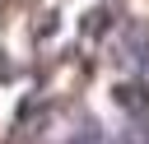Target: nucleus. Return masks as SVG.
I'll return each mask as SVG.
<instances>
[{"label":"nucleus","mask_w":149,"mask_h":144,"mask_svg":"<svg viewBox=\"0 0 149 144\" xmlns=\"http://www.w3.org/2000/svg\"><path fill=\"white\" fill-rule=\"evenodd\" d=\"M126 56L149 70V28H130V33H126Z\"/></svg>","instance_id":"f257e3e1"},{"label":"nucleus","mask_w":149,"mask_h":144,"mask_svg":"<svg viewBox=\"0 0 149 144\" xmlns=\"http://www.w3.org/2000/svg\"><path fill=\"white\" fill-rule=\"evenodd\" d=\"M116 98H121V102H144V107H149V88H126V84H121Z\"/></svg>","instance_id":"f03ea898"}]
</instances>
